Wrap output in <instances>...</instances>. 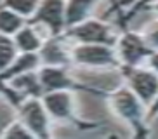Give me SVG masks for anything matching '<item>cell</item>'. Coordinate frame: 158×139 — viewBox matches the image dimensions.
<instances>
[{"label": "cell", "mask_w": 158, "mask_h": 139, "mask_svg": "<svg viewBox=\"0 0 158 139\" xmlns=\"http://www.w3.org/2000/svg\"><path fill=\"white\" fill-rule=\"evenodd\" d=\"M64 7L66 0H40L37 11L28 19V23L42 24L49 30L51 37H59L66 30Z\"/></svg>", "instance_id": "cell-8"}, {"label": "cell", "mask_w": 158, "mask_h": 139, "mask_svg": "<svg viewBox=\"0 0 158 139\" xmlns=\"http://www.w3.org/2000/svg\"><path fill=\"white\" fill-rule=\"evenodd\" d=\"M24 24H26V18L19 16L18 12L7 9L4 5H0V33L14 37V33L19 28H23Z\"/></svg>", "instance_id": "cell-15"}, {"label": "cell", "mask_w": 158, "mask_h": 139, "mask_svg": "<svg viewBox=\"0 0 158 139\" xmlns=\"http://www.w3.org/2000/svg\"><path fill=\"white\" fill-rule=\"evenodd\" d=\"M151 52L153 49L137 32L125 30L116 40V56L120 59V66H139L151 56Z\"/></svg>", "instance_id": "cell-7"}, {"label": "cell", "mask_w": 158, "mask_h": 139, "mask_svg": "<svg viewBox=\"0 0 158 139\" xmlns=\"http://www.w3.org/2000/svg\"><path fill=\"white\" fill-rule=\"evenodd\" d=\"M158 116V94H156V97L153 99V103L149 104V108H148V111H146V120H148V124L153 118H156Z\"/></svg>", "instance_id": "cell-20"}, {"label": "cell", "mask_w": 158, "mask_h": 139, "mask_svg": "<svg viewBox=\"0 0 158 139\" xmlns=\"http://www.w3.org/2000/svg\"><path fill=\"white\" fill-rule=\"evenodd\" d=\"M120 68L127 87L146 106H149L158 94V73L151 68H141V66H120Z\"/></svg>", "instance_id": "cell-3"}, {"label": "cell", "mask_w": 158, "mask_h": 139, "mask_svg": "<svg viewBox=\"0 0 158 139\" xmlns=\"http://www.w3.org/2000/svg\"><path fill=\"white\" fill-rule=\"evenodd\" d=\"M18 54H19V51L16 47L14 37L0 33V71H4L16 59Z\"/></svg>", "instance_id": "cell-16"}, {"label": "cell", "mask_w": 158, "mask_h": 139, "mask_svg": "<svg viewBox=\"0 0 158 139\" xmlns=\"http://www.w3.org/2000/svg\"><path fill=\"white\" fill-rule=\"evenodd\" d=\"M5 83H9L10 87L18 91L23 97H42L44 89L40 78H38V71L31 70V71H24L21 75H16Z\"/></svg>", "instance_id": "cell-11"}, {"label": "cell", "mask_w": 158, "mask_h": 139, "mask_svg": "<svg viewBox=\"0 0 158 139\" xmlns=\"http://www.w3.org/2000/svg\"><path fill=\"white\" fill-rule=\"evenodd\" d=\"M148 7H151V9H155V11L158 12V0H156V2H153V4H149Z\"/></svg>", "instance_id": "cell-22"}, {"label": "cell", "mask_w": 158, "mask_h": 139, "mask_svg": "<svg viewBox=\"0 0 158 139\" xmlns=\"http://www.w3.org/2000/svg\"><path fill=\"white\" fill-rule=\"evenodd\" d=\"M42 103L45 106L49 116L56 118L61 122H71L78 125L80 129H94L96 124H87L82 122L78 116L75 115V103L71 91H51V92L42 94Z\"/></svg>", "instance_id": "cell-5"}, {"label": "cell", "mask_w": 158, "mask_h": 139, "mask_svg": "<svg viewBox=\"0 0 158 139\" xmlns=\"http://www.w3.org/2000/svg\"><path fill=\"white\" fill-rule=\"evenodd\" d=\"M0 136H2V137H33L30 129L21 120H16V122H12V124H9L7 129H5Z\"/></svg>", "instance_id": "cell-18"}, {"label": "cell", "mask_w": 158, "mask_h": 139, "mask_svg": "<svg viewBox=\"0 0 158 139\" xmlns=\"http://www.w3.org/2000/svg\"><path fill=\"white\" fill-rule=\"evenodd\" d=\"M61 37H51L49 40H44L38 56L42 65H52V66H68L71 63V52H68L61 42Z\"/></svg>", "instance_id": "cell-10"}, {"label": "cell", "mask_w": 158, "mask_h": 139, "mask_svg": "<svg viewBox=\"0 0 158 139\" xmlns=\"http://www.w3.org/2000/svg\"><path fill=\"white\" fill-rule=\"evenodd\" d=\"M40 66H42V61H40L38 52H19L16 56V59L4 71H0V82H7L16 75L31 71V70H38Z\"/></svg>", "instance_id": "cell-12"}, {"label": "cell", "mask_w": 158, "mask_h": 139, "mask_svg": "<svg viewBox=\"0 0 158 139\" xmlns=\"http://www.w3.org/2000/svg\"><path fill=\"white\" fill-rule=\"evenodd\" d=\"M14 42L19 52H38L44 44V38L38 35L35 24L28 23L14 33Z\"/></svg>", "instance_id": "cell-14"}, {"label": "cell", "mask_w": 158, "mask_h": 139, "mask_svg": "<svg viewBox=\"0 0 158 139\" xmlns=\"http://www.w3.org/2000/svg\"><path fill=\"white\" fill-rule=\"evenodd\" d=\"M38 4H40V0H2L4 7L14 11V12H18L19 16H23L26 19H30L35 14Z\"/></svg>", "instance_id": "cell-17"}, {"label": "cell", "mask_w": 158, "mask_h": 139, "mask_svg": "<svg viewBox=\"0 0 158 139\" xmlns=\"http://www.w3.org/2000/svg\"><path fill=\"white\" fill-rule=\"evenodd\" d=\"M108 103L118 118L134 129V136H146V104L135 96L129 87H118L113 92H108Z\"/></svg>", "instance_id": "cell-1"}, {"label": "cell", "mask_w": 158, "mask_h": 139, "mask_svg": "<svg viewBox=\"0 0 158 139\" xmlns=\"http://www.w3.org/2000/svg\"><path fill=\"white\" fill-rule=\"evenodd\" d=\"M148 66L151 70H155L158 73V51H153L151 52V56L148 57Z\"/></svg>", "instance_id": "cell-21"}, {"label": "cell", "mask_w": 158, "mask_h": 139, "mask_svg": "<svg viewBox=\"0 0 158 139\" xmlns=\"http://www.w3.org/2000/svg\"><path fill=\"white\" fill-rule=\"evenodd\" d=\"M143 37L146 38L148 45L153 49V51H158V21L151 23L148 26V30L143 33Z\"/></svg>", "instance_id": "cell-19"}, {"label": "cell", "mask_w": 158, "mask_h": 139, "mask_svg": "<svg viewBox=\"0 0 158 139\" xmlns=\"http://www.w3.org/2000/svg\"><path fill=\"white\" fill-rule=\"evenodd\" d=\"M19 120L33 134V137H49V113L42 103V97H26L18 106Z\"/></svg>", "instance_id": "cell-9"}, {"label": "cell", "mask_w": 158, "mask_h": 139, "mask_svg": "<svg viewBox=\"0 0 158 139\" xmlns=\"http://www.w3.org/2000/svg\"><path fill=\"white\" fill-rule=\"evenodd\" d=\"M96 4H98V0H66V7H64L66 28H71L75 24L85 21L90 16Z\"/></svg>", "instance_id": "cell-13"}, {"label": "cell", "mask_w": 158, "mask_h": 139, "mask_svg": "<svg viewBox=\"0 0 158 139\" xmlns=\"http://www.w3.org/2000/svg\"><path fill=\"white\" fill-rule=\"evenodd\" d=\"M63 37L75 38L80 44H106V45H116V33L110 24L102 23L99 19L87 18L85 21L66 28Z\"/></svg>", "instance_id": "cell-4"}, {"label": "cell", "mask_w": 158, "mask_h": 139, "mask_svg": "<svg viewBox=\"0 0 158 139\" xmlns=\"http://www.w3.org/2000/svg\"><path fill=\"white\" fill-rule=\"evenodd\" d=\"M71 61L89 68H116L120 59L113 45L106 44H77L71 49Z\"/></svg>", "instance_id": "cell-2"}, {"label": "cell", "mask_w": 158, "mask_h": 139, "mask_svg": "<svg viewBox=\"0 0 158 139\" xmlns=\"http://www.w3.org/2000/svg\"><path fill=\"white\" fill-rule=\"evenodd\" d=\"M38 78L42 83L44 92H51V91H84L90 94H106L104 91L89 87L84 83H78L77 80L71 78L68 73L66 66H52V65H42L38 68Z\"/></svg>", "instance_id": "cell-6"}, {"label": "cell", "mask_w": 158, "mask_h": 139, "mask_svg": "<svg viewBox=\"0 0 158 139\" xmlns=\"http://www.w3.org/2000/svg\"><path fill=\"white\" fill-rule=\"evenodd\" d=\"M0 5H2V0H0Z\"/></svg>", "instance_id": "cell-23"}]
</instances>
